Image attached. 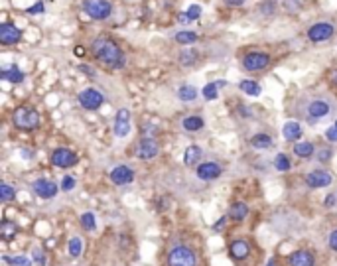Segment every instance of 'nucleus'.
I'll list each match as a JSON object with an SVG mask.
<instances>
[{"label": "nucleus", "mask_w": 337, "mask_h": 266, "mask_svg": "<svg viewBox=\"0 0 337 266\" xmlns=\"http://www.w3.org/2000/svg\"><path fill=\"white\" fill-rule=\"evenodd\" d=\"M91 51L103 65L111 67V69H120L124 65V53L111 38H97L91 44Z\"/></svg>", "instance_id": "nucleus-1"}, {"label": "nucleus", "mask_w": 337, "mask_h": 266, "mask_svg": "<svg viewBox=\"0 0 337 266\" xmlns=\"http://www.w3.org/2000/svg\"><path fill=\"white\" fill-rule=\"evenodd\" d=\"M40 124V114L34 107H20L14 112V126L22 130H34Z\"/></svg>", "instance_id": "nucleus-2"}, {"label": "nucleus", "mask_w": 337, "mask_h": 266, "mask_svg": "<svg viewBox=\"0 0 337 266\" xmlns=\"http://www.w3.org/2000/svg\"><path fill=\"white\" fill-rule=\"evenodd\" d=\"M197 264V258H195V252L189 248V246H174L168 254V266H195Z\"/></svg>", "instance_id": "nucleus-3"}, {"label": "nucleus", "mask_w": 337, "mask_h": 266, "mask_svg": "<svg viewBox=\"0 0 337 266\" xmlns=\"http://www.w3.org/2000/svg\"><path fill=\"white\" fill-rule=\"evenodd\" d=\"M85 14L93 20H105L112 12V4L109 0H85L83 2Z\"/></svg>", "instance_id": "nucleus-4"}, {"label": "nucleus", "mask_w": 337, "mask_h": 266, "mask_svg": "<svg viewBox=\"0 0 337 266\" xmlns=\"http://www.w3.org/2000/svg\"><path fill=\"white\" fill-rule=\"evenodd\" d=\"M270 65V55L268 53H262V51H250L243 57V67L247 71H262Z\"/></svg>", "instance_id": "nucleus-5"}, {"label": "nucleus", "mask_w": 337, "mask_h": 266, "mask_svg": "<svg viewBox=\"0 0 337 266\" xmlns=\"http://www.w3.org/2000/svg\"><path fill=\"white\" fill-rule=\"evenodd\" d=\"M335 34V26L329 22H317L314 26H310V30H308V38H310V42H325V40H329L331 36Z\"/></svg>", "instance_id": "nucleus-6"}, {"label": "nucleus", "mask_w": 337, "mask_h": 266, "mask_svg": "<svg viewBox=\"0 0 337 266\" xmlns=\"http://www.w3.org/2000/svg\"><path fill=\"white\" fill-rule=\"evenodd\" d=\"M79 103L83 109H89V111H97L101 105H103V93L97 91V89H85L79 93Z\"/></svg>", "instance_id": "nucleus-7"}, {"label": "nucleus", "mask_w": 337, "mask_h": 266, "mask_svg": "<svg viewBox=\"0 0 337 266\" xmlns=\"http://www.w3.org/2000/svg\"><path fill=\"white\" fill-rule=\"evenodd\" d=\"M158 152H160V146L158 142L152 138V136H142L140 142H138V148H136V154L140 160H152L156 158Z\"/></svg>", "instance_id": "nucleus-8"}, {"label": "nucleus", "mask_w": 337, "mask_h": 266, "mask_svg": "<svg viewBox=\"0 0 337 266\" xmlns=\"http://www.w3.org/2000/svg\"><path fill=\"white\" fill-rule=\"evenodd\" d=\"M77 162H79L77 154H75L73 150H69V148H57V150H53V154H51V164L57 166V168H71V166H75Z\"/></svg>", "instance_id": "nucleus-9"}, {"label": "nucleus", "mask_w": 337, "mask_h": 266, "mask_svg": "<svg viewBox=\"0 0 337 266\" xmlns=\"http://www.w3.org/2000/svg\"><path fill=\"white\" fill-rule=\"evenodd\" d=\"M20 38H22V30L20 28H16L14 24L10 22L0 24V44L12 45L16 42H20Z\"/></svg>", "instance_id": "nucleus-10"}, {"label": "nucleus", "mask_w": 337, "mask_h": 266, "mask_svg": "<svg viewBox=\"0 0 337 266\" xmlns=\"http://www.w3.org/2000/svg\"><path fill=\"white\" fill-rule=\"evenodd\" d=\"M308 116L312 118V120H317V118H323V116H327L329 112H331V103L329 101H325V99H314V101H310L308 103Z\"/></svg>", "instance_id": "nucleus-11"}, {"label": "nucleus", "mask_w": 337, "mask_h": 266, "mask_svg": "<svg viewBox=\"0 0 337 266\" xmlns=\"http://www.w3.org/2000/svg\"><path fill=\"white\" fill-rule=\"evenodd\" d=\"M331 181H333V177L329 172H325V170H312L308 176H306V183L310 185V187H327V185H331Z\"/></svg>", "instance_id": "nucleus-12"}, {"label": "nucleus", "mask_w": 337, "mask_h": 266, "mask_svg": "<svg viewBox=\"0 0 337 266\" xmlns=\"http://www.w3.org/2000/svg\"><path fill=\"white\" fill-rule=\"evenodd\" d=\"M32 187H34L36 195L42 197V200H51V197H55L57 191H59L57 185H55L53 181H49V179H36Z\"/></svg>", "instance_id": "nucleus-13"}, {"label": "nucleus", "mask_w": 337, "mask_h": 266, "mask_svg": "<svg viewBox=\"0 0 337 266\" xmlns=\"http://www.w3.org/2000/svg\"><path fill=\"white\" fill-rule=\"evenodd\" d=\"M128 132H130V111L128 109H118L116 120H114V134L122 138Z\"/></svg>", "instance_id": "nucleus-14"}, {"label": "nucleus", "mask_w": 337, "mask_h": 266, "mask_svg": "<svg viewBox=\"0 0 337 266\" xmlns=\"http://www.w3.org/2000/svg\"><path fill=\"white\" fill-rule=\"evenodd\" d=\"M111 179L112 183H116V185H126V183H130L134 179V170L128 168V166H116L111 172Z\"/></svg>", "instance_id": "nucleus-15"}, {"label": "nucleus", "mask_w": 337, "mask_h": 266, "mask_svg": "<svg viewBox=\"0 0 337 266\" xmlns=\"http://www.w3.org/2000/svg\"><path fill=\"white\" fill-rule=\"evenodd\" d=\"M221 166L219 164H215V162H205L201 164L199 168H197V177L203 179V181H211V179H217V177L221 176Z\"/></svg>", "instance_id": "nucleus-16"}, {"label": "nucleus", "mask_w": 337, "mask_h": 266, "mask_svg": "<svg viewBox=\"0 0 337 266\" xmlns=\"http://www.w3.org/2000/svg\"><path fill=\"white\" fill-rule=\"evenodd\" d=\"M288 264L290 266H314L315 258L310 250H294L288 258Z\"/></svg>", "instance_id": "nucleus-17"}, {"label": "nucleus", "mask_w": 337, "mask_h": 266, "mask_svg": "<svg viewBox=\"0 0 337 266\" xmlns=\"http://www.w3.org/2000/svg\"><path fill=\"white\" fill-rule=\"evenodd\" d=\"M229 252H231V256L235 260H245L248 256V252H250V248H248V243H245V241H235L229 246Z\"/></svg>", "instance_id": "nucleus-18"}, {"label": "nucleus", "mask_w": 337, "mask_h": 266, "mask_svg": "<svg viewBox=\"0 0 337 266\" xmlns=\"http://www.w3.org/2000/svg\"><path fill=\"white\" fill-rule=\"evenodd\" d=\"M302 134H304V128H302L300 122H286V124L282 126V136H284L286 140H300Z\"/></svg>", "instance_id": "nucleus-19"}, {"label": "nucleus", "mask_w": 337, "mask_h": 266, "mask_svg": "<svg viewBox=\"0 0 337 266\" xmlns=\"http://www.w3.org/2000/svg\"><path fill=\"white\" fill-rule=\"evenodd\" d=\"M247 215H248V207L243 203V201L233 203V205H231V209H229V217H231L233 221H243Z\"/></svg>", "instance_id": "nucleus-20"}, {"label": "nucleus", "mask_w": 337, "mask_h": 266, "mask_svg": "<svg viewBox=\"0 0 337 266\" xmlns=\"http://www.w3.org/2000/svg\"><path fill=\"white\" fill-rule=\"evenodd\" d=\"M201 158H203V152L199 146H189V148L185 150V154H183V164H185V166H193V164H197Z\"/></svg>", "instance_id": "nucleus-21"}, {"label": "nucleus", "mask_w": 337, "mask_h": 266, "mask_svg": "<svg viewBox=\"0 0 337 266\" xmlns=\"http://www.w3.org/2000/svg\"><path fill=\"white\" fill-rule=\"evenodd\" d=\"M181 126L187 132H197V130H201L203 126H205V122H203L201 116H187V118H183Z\"/></svg>", "instance_id": "nucleus-22"}, {"label": "nucleus", "mask_w": 337, "mask_h": 266, "mask_svg": "<svg viewBox=\"0 0 337 266\" xmlns=\"http://www.w3.org/2000/svg\"><path fill=\"white\" fill-rule=\"evenodd\" d=\"M0 77H2V79H6V81H10V83H22L24 81V73L16 65L4 69V71L0 73Z\"/></svg>", "instance_id": "nucleus-23"}, {"label": "nucleus", "mask_w": 337, "mask_h": 266, "mask_svg": "<svg viewBox=\"0 0 337 266\" xmlns=\"http://www.w3.org/2000/svg\"><path fill=\"white\" fill-rule=\"evenodd\" d=\"M272 144H274V142H272V138H270L268 134H254V136L250 138V146H252V148H258V150H268Z\"/></svg>", "instance_id": "nucleus-24"}, {"label": "nucleus", "mask_w": 337, "mask_h": 266, "mask_svg": "<svg viewBox=\"0 0 337 266\" xmlns=\"http://www.w3.org/2000/svg\"><path fill=\"white\" fill-rule=\"evenodd\" d=\"M314 152H315L314 144L308 142V140H304V142H296V144H294V154L300 156V158H312Z\"/></svg>", "instance_id": "nucleus-25"}, {"label": "nucleus", "mask_w": 337, "mask_h": 266, "mask_svg": "<svg viewBox=\"0 0 337 266\" xmlns=\"http://www.w3.org/2000/svg\"><path fill=\"white\" fill-rule=\"evenodd\" d=\"M199 16H201V6L191 4V6L187 8V12H181L178 20H180L181 24H185V22H191V20H197Z\"/></svg>", "instance_id": "nucleus-26"}, {"label": "nucleus", "mask_w": 337, "mask_h": 266, "mask_svg": "<svg viewBox=\"0 0 337 266\" xmlns=\"http://www.w3.org/2000/svg\"><path fill=\"white\" fill-rule=\"evenodd\" d=\"M178 99L183 101V103H191L197 99V89L191 87V85H183V87L178 89Z\"/></svg>", "instance_id": "nucleus-27"}, {"label": "nucleus", "mask_w": 337, "mask_h": 266, "mask_svg": "<svg viewBox=\"0 0 337 266\" xmlns=\"http://www.w3.org/2000/svg\"><path fill=\"white\" fill-rule=\"evenodd\" d=\"M16 233H18V227H16V223H12V221H4V223H2V227H0V237H2L4 241H10V239H14V237H16Z\"/></svg>", "instance_id": "nucleus-28"}, {"label": "nucleus", "mask_w": 337, "mask_h": 266, "mask_svg": "<svg viewBox=\"0 0 337 266\" xmlns=\"http://www.w3.org/2000/svg\"><path fill=\"white\" fill-rule=\"evenodd\" d=\"M241 91L243 93H247V95H250V97H258L260 93H262V89H260V85L256 83V81H250V79H245V81H241Z\"/></svg>", "instance_id": "nucleus-29"}, {"label": "nucleus", "mask_w": 337, "mask_h": 266, "mask_svg": "<svg viewBox=\"0 0 337 266\" xmlns=\"http://www.w3.org/2000/svg\"><path fill=\"white\" fill-rule=\"evenodd\" d=\"M176 42L181 45H189V44H195L197 42V34L191 32V30H183V32H178L176 34Z\"/></svg>", "instance_id": "nucleus-30"}, {"label": "nucleus", "mask_w": 337, "mask_h": 266, "mask_svg": "<svg viewBox=\"0 0 337 266\" xmlns=\"http://www.w3.org/2000/svg\"><path fill=\"white\" fill-rule=\"evenodd\" d=\"M197 51L193 49V47H189V49H183L181 51V55H180V63L183 67H189V65H193L195 61H197Z\"/></svg>", "instance_id": "nucleus-31"}, {"label": "nucleus", "mask_w": 337, "mask_h": 266, "mask_svg": "<svg viewBox=\"0 0 337 266\" xmlns=\"http://www.w3.org/2000/svg\"><path fill=\"white\" fill-rule=\"evenodd\" d=\"M274 168H276L278 172H288V170L292 168V164H290V160H288L286 154H278L274 158Z\"/></svg>", "instance_id": "nucleus-32"}, {"label": "nucleus", "mask_w": 337, "mask_h": 266, "mask_svg": "<svg viewBox=\"0 0 337 266\" xmlns=\"http://www.w3.org/2000/svg\"><path fill=\"white\" fill-rule=\"evenodd\" d=\"M14 197H16V189H14L12 185H8V183H2V185H0V200L12 201Z\"/></svg>", "instance_id": "nucleus-33"}, {"label": "nucleus", "mask_w": 337, "mask_h": 266, "mask_svg": "<svg viewBox=\"0 0 337 266\" xmlns=\"http://www.w3.org/2000/svg\"><path fill=\"white\" fill-rule=\"evenodd\" d=\"M217 89H219L217 83H207L201 91V95L205 97V101H213V99H217Z\"/></svg>", "instance_id": "nucleus-34"}, {"label": "nucleus", "mask_w": 337, "mask_h": 266, "mask_svg": "<svg viewBox=\"0 0 337 266\" xmlns=\"http://www.w3.org/2000/svg\"><path fill=\"white\" fill-rule=\"evenodd\" d=\"M81 250H83V243H81V239H79V237H73V239L69 241V254L77 258V256L81 254Z\"/></svg>", "instance_id": "nucleus-35"}, {"label": "nucleus", "mask_w": 337, "mask_h": 266, "mask_svg": "<svg viewBox=\"0 0 337 266\" xmlns=\"http://www.w3.org/2000/svg\"><path fill=\"white\" fill-rule=\"evenodd\" d=\"M79 221H81L85 231H93V229L97 227V221H95V215H93V213H83Z\"/></svg>", "instance_id": "nucleus-36"}, {"label": "nucleus", "mask_w": 337, "mask_h": 266, "mask_svg": "<svg viewBox=\"0 0 337 266\" xmlns=\"http://www.w3.org/2000/svg\"><path fill=\"white\" fill-rule=\"evenodd\" d=\"M260 12H262L264 16H274V12H276V2H274V0H264V2L260 4Z\"/></svg>", "instance_id": "nucleus-37"}, {"label": "nucleus", "mask_w": 337, "mask_h": 266, "mask_svg": "<svg viewBox=\"0 0 337 266\" xmlns=\"http://www.w3.org/2000/svg\"><path fill=\"white\" fill-rule=\"evenodd\" d=\"M331 156H333V150H331V148H319V150H315V158H317L321 164L329 162Z\"/></svg>", "instance_id": "nucleus-38"}, {"label": "nucleus", "mask_w": 337, "mask_h": 266, "mask_svg": "<svg viewBox=\"0 0 337 266\" xmlns=\"http://www.w3.org/2000/svg\"><path fill=\"white\" fill-rule=\"evenodd\" d=\"M284 8L288 12H298L302 8V2L300 0H284Z\"/></svg>", "instance_id": "nucleus-39"}, {"label": "nucleus", "mask_w": 337, "mask_h": 266, "mask_svg": "<svg viewBox=\"0 0 337 266\" xmlns=\"http://www.w3.org/2000/svg\"><path fill=\"white\" fill-rule=\"evenodd\" d=\"M73 187H75V179L71 176H65L61 179V189H63V191H71Z\"/></svg>", "instance_id": "nucleus-40"}, {"label": "nucleus", "mask_w": 337, "mask_h": 266, "mask_svg": "<svg viewBox=\"0 0 337 266\" xmlns=\"http://www.w3.org/2000/svg\"><path fill=\"white\" fill-rule=\"evenodd\" d=\"M12 266H32V260L28 256H14L12 258Z\"/></svg>", "instance_id": "nucleus-41"}, {"label": "nucleus", "mask_w": 337, "mask_h": 266, "mask_svg": "<svg viewBox=\"0 0 337 266\" xmlns=\"http://www.w3.org/2000/svg\"><path fill=\"white\" fill-rule=\"evenodd\" d=\"M42 12H44V2H42V0L28 8V14H42Z\"/></svg>", "instance_id": "nucleus-42"}, {"label": "nucleus", "mask_w": 337, "mask_h": 266, "mask_svg": "<svg viewBox=\"0 0 337 266\" xmlns=\"http://www.w3.org/2000/svg\"><path fill=\"white\" fill-rule=\"evenodd\" d=\"M325 138H327L329 142H337V126L327 128V130H325Z\"/></svg>", "instance_id": "nucleus-43"}, {"label": "nucleus", "mask_w": 337, "mask_h": 266, "mask_svg": "<svg viewBox=\"0 0 337 266\" xmlns=\"http://www.w3.org/2000/svg\"><path fill=\"white\" fill-rule=\"evenodd\" d=\"M327 243H329V246H331V248L337 252V229L335 231H331V235H329V241H327Z\"/></svg>", "instance_id": "nucleus-44"}, {"label": "nucleus", "mask_w": 337, "mask_h": 266, "mask_svg": "<svg viewBox=\"0 0 337 266\" xmlns=\"http://www.w3.org/2000/svg\"><path fill=\"white\" fill-rule=\"evenodd\" d=\"M227 6H243L247 0H223Z\"/></svg>", "instance_id": "nucleus-45"}, {"label": "nucleus", "mask_w": 337, "mask_h": 266, "mask_svg": "<svg viewBox=\"0 0 337 266\" xmlns=\"http://www.w3.org/2000/svg\"><path fill=\"white\" fill-rule=\"evenodd\" d=\"M335 205V195H327L325 197V207H333Z\"/></svg>", "instance_id": "nucleus-46"}, {"label": "nucleus", "mask_w": 337, "mask_h": 266, "mask_svg": "<svg viewBox=\"0 0 337 266\" xmlns=\"http://www.w3.org/2000/svg\"><path fill=\"white\" fill-rule=\"evenodd\" d=\"M329 81H331L333 85H337V69H333V71L329 73Z\"/></svg>", "instance_id": "nucleus-47"}, {"label": "nucleus", "mask_w": 337, "mask_h": 266, "mask_svg": "<svg viewBox=\"0 0 337 266\" xmlns=\"http://www.w3.org/2000/svg\"><path fill=\"white\" fill-rule=\"evenodd\" d=\"M223 227H225V217H221L219 223H215V227H213V229H215V231H219V229H223Z\"/></svg>", "instance_id": "nucleus-48"}, {"label": "nucleus", "mask_w": 337, "mask_h": 266, "mask_svg": "<svg viewBox=\"0 0 337 266\" xmlns=\"http://www.w3.org/2000/svg\"><path fill=\"white\" fill-rule=\"evenodd\" d=\"M73 53H75V55H79V57H81V55H83V53H85V49H83V47H81V45H77V47H75V49H73Z\"/></svg>", "instance_id": "nucleus-49"}, {"label": "nucleus", "mask_w": 337, "mask_h": 266, "mask_svg": "<svg viewBox=\"0 0 337 266\" xmlns=\"http://www.w3.org/2000/svg\"><path fill=\"white\" fill-rule=\"evenodd\" d=\"M36 258H38L40 264H44V254H42V250H36Z\"/></svg>", "instance_id": "nucleus-50"}, {"label": "nucleus", "mask_w": 337, "mask_h": 266, "mask_svg": "<svg viewBox=\"0 0 337 266\" xmlns=\"http://www.w3.org/2000/svg\"><path fill=\"white\" fill-rule=\"evenodd\" d=\"M266 266H276V260H274V258H270L268 264H266Z\"/></svg>", "instance_id": "nucleus-51"}, {"label": "nucleus", "mask_w": 337, "mask_h": 266, "mask_svg": "<svg viewBox=\"0 0 337 266\" xmlns=\"http://www.w3.org/2000/svg\"><path fill=\"white\" fill-rule=\"evenodd\" d=\"M335 126H337V120H335Z\"/></svg>", "instance_id": "nucleus-52"}]
</instances>
